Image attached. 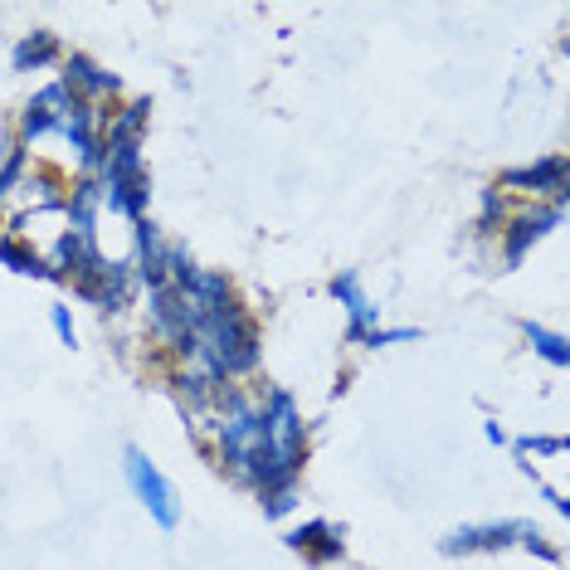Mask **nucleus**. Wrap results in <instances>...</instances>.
<instances>
[{
	"label": "nucleus",
	"mask_w": 570,
	"mask_h": 570,
	"mask_svg": "<svg viewBox=\"0 0 570 570\" xmlns=\"http://www.w3.org/2000/svg\"><path fill=\"white\" fill-rule=\"evenodd\" d=\"M303 459H307V424L297 400L288 391H264V400H258V463H254L258 498L278 488H297Z\"/></svg>",
	"instance_id": "1"
},
{
	"label": "nucleus",
	"mask_w": 570,
	"mask_h": 570,
	"mask_svg": "<svg viewBox=\"0 0 570 570\" xmlns=\"http://www.w3.org/2000/svg\"><path fill=\"white\" fill-rule=\"evenodd\" d=\"M196 366L219 385L258 366V322L244 313L239 297L196 322Z\"/></svg>",
	"instance_id": "2"
},
{
	"label": "nucleus",
	"mask_w": 570,
	"mask_h": 570,
	"mask_svg": "<svg viewBox=\"0 0 570 570\" xmlns=\"http://www.w3.org/2000/svg\"><path fill=\"white\" fill-rule=\"evenodd\" d=\"M98 190L102 205L118 210L122 219H147V200H151V176L141 161V147H102V171H98Z\"/></svg>",
	"instance_id": "3"
},
{
	"label": "nucleus",
	"mask_w": 570,
	"mask_h": 570,
	"mask_svg": "<svg viewBox=\"0 0 570 570\" xmlns=\"http://www.w3.org/2000/svg\"><path fill=\"white\" fill-rule=\"evenodd\" d=\"M127 488H132V498L147 508L151 517H157V527L161 531H176L180 527V508H176V492H171V483L161 478V469L147 459L141 449H127Z\"/></svg>",
	"instance_id": "4"
},
{
	"label": "nucleus",
	"mask_w": 570,
	"mask_h": 570,
	"mask_svg": "<svg viewBox=\"0 0 570 570\" xmlns=\"http://www.w3.org/2000/svg\"><path fill=\"white\" fill-rule=\"evenodd\" d=\"M73 108H79V98H73L63 83L40 88V94L24 102V112H20V141H40L49 132H59V122L69 118Z\"/></svg>",
	"instance_id": "5"
},
{
	"label": "nucleus",
	"mask_w": 570,
	"mask_h": 570,
	"mask_svg": "<svg viewBox=\"0 0 570 570\" xmlns=\"http://www.w3.org/2000/svg\"><path fill=\"white\" fill-rule=\"evenodd\" d=\"M531 522H483V527H459L439 541L444 556H473V551H508L512 541H527Z\"/></svg>",
	"instance_id": "6"
},
{
	"label": "nucleus",
	"mask_w": 570,
	"mask_h": 570,
	"mask_svg": "<svg viewBox=\"0 0 570 570\" xmlns=\"http://www.w3.org/2000/svg\"><path fill=\"white\" fill-rule=\"evenodd\" d=\"M502 190H522V196H551V205L566 200V157H541L531 166L502 171Z\"/></svg>",
	"instance_id": "7"
},
{
	"label": "nucleus",
	"mask_w": 570,
	"mask_h": 570,
	"mask_svg": "<svg viewBox=\"0 0 570 570\" xmlns=\"http://www.w3.org/2000/svg\"><path fill=\"white\" fill-rule=\"evenodd\" d=\"M59 83L69 88V94L79 98V102H94V108H98L102 98H118V94H122V79H118V73H108L102 63H94L88 55H69V59H63V79H59Z\"/></svg>",
	"instance_id": "8"
},
{
	"label": "nucleus",
	"mask_w": 570,
	"mask_h": 570,
	"mask_svg": "<svg viewBox=\"0 0 570 570\" xmlns=\"http://www.w3.org/2000/svg\"><path fill=\"white\" fill-rule=\"evenodd\" d=\"M332 297L346 307V336H352L356 346H366V336L381 327V307H375L371 297L361 293V278H356V274L332 278Z\"/></svg>",
	"instance_id": "9"
},
{
	"label": "nucleus",
	"mask_w": 570,
	"mask_h": 570,
	"mask_svg": "<svg viewBox=\"0 0 570 570\" xmlns=\"http://www.w3.org/2000/svg\"><path fill=\"white\" fill-rule=\"evenodd\" d=\"M556 219H561V205H541V210H527V215L512 219V225H508V244H502V258H508V268H517L527 258L531 244L551 235Z\"/></svg>",
	"instance_id": "10"
},
{
	"label": "nucleus",
	"mask_w": 570,
	"mask_h": 570,
	"mask_svg": "<svg viewBox=\"0 0 570 570\" xmlns=\"http://www.w3.org/2000/svg\"><path fill=\"white\" fill-rule=\"evenodd\" d=\"M288 547L303 551L307 561H317V566H332V561H342L346 541H342V531H336L332 522H303L297 531H288Z\"/></svg>",
	"instance_id": "11"
},
{
	"label": "nucleus",
	"mask_w": 570,
	"mask_h": 570,
	"mask_svg": "<svg viewBox=\"0 0 570 570\" xmlns=\"http://www.w3.org/2000/svg\"><path fill=\"white\" fill-rule=\"evenodd\" d=\"M147 112H151L147 98H132L127 108L108 112V122H102V147H141V132H147Z\"/></svg>",
	"instance_id": "12"
},
{
	"label": "nucleus",
	"mask_w": 570,
	"mask_h": 570,
	"mask_svg": "<svg viewBox=\"0 0 570 570\" xmlns=\"http://www.w3.org/2000/svg\"><path fill=\"white\" fill-rule=\"evenodd\" d=\"M0 264L10 268V274H24V278H49V283H59V274L45 264L40 254L30 249L20 235H0Z\"/></svg>",
	"instance_id": "13"
},
{
	"label": "nucleus",
	"mask_w": 570,
	"mask_h": 570,
	"mask_svg": "<svg viewBox=\"0 0 570 570\" xmlns=\"http://www.w3.org/2000/svg\"><path fill=\"white\" fill-rule=\"evenodd\" d=\"M16 73H35V69H49V63H59V40L49 30H35L24 35V40L16 45Z\"/></svg>",
	"instance_id": "14"
},
{
	"label": "nucleus",
	"mask_w": 570,
	"mask_h": 570,
	"mask_svg": "<svg viewBox=\"0 0 570 570\" xmlns=\"http://www.w3.org/2000/svg\"><path fill=\"white\" fill-rule=\"evenodd\" d=\"M522 332H527V342H531V352L537 356H547L551 366H570V346H566V336H556L547 327H537V322H522Z\"/></svg>",
	"instance_id": "15"
},
{
	"label": "nucleus",
	"mask_w": 570,
	"mask_h": 570,
	"mask_svg": "<svg viewBox=\"0 0 570 570\" xmlns=\"http://www.w3.org/2000/svg\"><path fill=\"white\" fill-rule=\"evenodd\" d=\"M512 449H517V459H527V453H566V439L561 434H522V439H512Z\"/></svg>",
	"instance_id": "16"
},
{
	"label": "nucleus",
	"mask_w": 570,
	"mask_h": 570,
	"mask_svg": "<svg viewBox=\"0 0 570 570\" xmlns=\"http://www.w3.org/2000/svg\"><path fill=\"white\" fill-rule=\"evenodd\" d=\"M20 180H24V151H20V147H10V157L0 161V205L10 200V190H16Z\"/></svg>",
	"instance_id": "17"
},
{
	"label": "nucleus",
	"mask_w": 570,
	"mask_h": 570,
	"mask_svg": "<svg viewBox=\"0 0 570 570\" xmlns=\"http://www.w3.org/2000/svg\"><path fill=\"white\" fill-rule=\"evenodd\" d=\"M502 219H508V210H502V190L488 186V190H483V210H478V229H483V235H492Z\"/></svg>",
	"instance_id": "18"
},
{
	"label": "nucleus",
	"mask_w": 570,
	"mask_h": 570,
	"mask_svg": "<svg viewBox=\"0 0 570 570\" xmlns=\"http://www.w3.org/2000/svg\"><path fill=\"white\" fill-rule=\"evenodd\" d=\"M297 508V488H278V492H264V512L268 517H288Z\"/></svg>",
	"instance_id": "19"
},
{
	"label": "nucleus",
	"mask_w": 570,
	"mask_h": 570,
	"mask_svg": "<svg viewBox=\"0 0 570 570\" xmlns=\"http://www.w3.org/2000/svg\"><path fill=\"white\" fill-rule=\"evenodd\" d=\"M414 336H420V327H375L366 346H395V342H414Z\"/></svg>",
	"instance_id": "20"
},
{
	"label": "nucleus",
	"mask_w": 570,
	"mask_h": 570,
	"mask_svg": "<svg viewBox=\"0 0 570 570\" xmlns=\"http://www.w3.org/2000/svg\"><path fill=\"white\" fill-rule=\"evenodd\" d=\"M49 322H55V332H59V342H63V346H73V342H79V332H73L69 307H49Z\"/></svg>",
	"instance_id": "21"
},
{
	"label": "nucleus",
	"mask_w": 570,
	"mask_h": 570,
	"mask_svg": "<svg viewBox=\"0 0 570 570\" xmlns=\"http://www.w3.org/2000/svg\"><path fill=\"white\" fill-rule=\"evenodd\" d=\"M488 439H492V444H508V430H502V424L492 420V424H488Z\"/></svg>",
	"instance_id": "22"
},
{
	"label": "nucleus",
	"mask_w": 570,
	"mask_h": 570,
	"mask_svg": "<svg viewBox=\"0 0 570 570\" xmlns=\"http://www.w3.org/2000/svg\"><path fill=\"white\" fill-rule=\"evenodd\" d=\"M10 147H16V141H10V132H6V122H0V161L10 157Z\"/></svg>",
	"instance_id": "23"
}]
</instances>
